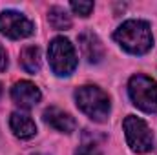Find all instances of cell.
Segmentation results:
<instances>
[{
    "instance_id": "e0dca14e",
    "label": "cell",
    "mask_w": 157,
    "mask_h": 155,
    "mask_svg": "<svg viewBox=\"0 0 157 155\" xmlns=\"http://www.w3.org/2000/svg\"><path fill=\"white\" fill-rule=\"evenodd\" d=\"M37 155H40V153H37Z\"/></svg>"
},
{
    "instance_id": "8992f818",
    "label": "cell",
    "mask_w": 157,
    "mask_h": 155,
    "mask_svg": "<svg viewBox=\"0 0 157 155\" xmlns=\"http://www.w3.org/2000/svg\"><path fill=\"white\" fill-rule=\"evenodd\" d=\"M33 31H35L33 22L22 13L13 11V9H6L0 13V33L6 35L7 39H26L33 35Z\"/></svg>"
},
{
    "instance_id": "4fadbf2b",
    "label": "cell",
    "mask_w": 157,
    "mask_h": 155,
    "mask_svg": "<svg viewBox=\"0 0 157 155\" xmlns=\"http://www.w3.org/2000/svg\"><path fill=\"white\" fill-rule=\"evenodd\" d=\"M70 7L73 9V13H77L80 17H90L93 7H95V4L93 2H71Z\"/></svg>"
},
{
    "instance_id": "ba28073f",
    "label": "cell",
    "mask_w": 157,
    "mask_h": 155,
    "mask_svg": "<svg viewBox=\"0 0 157 155\" xmlns=\"http://www.w3.org/2000/svg\"><path fill=\"white\" fill-rule=\"evenodd\" d=\"M78 46H80V51L84 55V59L90 62V64H97L102 60L104 57V47H102V42L99 40V37L91 31H84L78 35Z\"/></svg>"
},
{
    "instance_id": "52a82bcc",
    "label": "cell",
    "mask_w": 157,
    "mask_h": 155,
    "mask_svg": "<svg viewBox=\"0 0 157 155\" xmlns=\"http://www.w3.org/2000/svg\"><path fill=\"white\" fill-rule=\"evenodd\" d=\"M40 89L29 80H20L13 86L11 89V99L15 100V104H18L24 110L33 108L35 104L40 102Z\"/></svg>"
},
{
    "instance_id": "9c48e42d",
    "label": "cell",
    "mask_w": 157,
    "mask_h": 155,
    "mask_svg": "<svg viewBox=\"0 0 157 155\" xmlns=\"http://www.w3.org/2000/svg\"><path fill=\"white\" fill-rule=\"evenodd\" d=\"M44 122L60 133H71L77 128V122L73 117L60 108H55V106H51L44 112Z\"/></svg>"
},
{
    "instance_id": "2e32d148",
    "label": "cell",
    "mask_w": 157,
    "mask_h": 155,
    "mask_svg": "<svg viewBox=\"0 0 157 155\" xmlns=\"http://www.w3.org/2000/svg\"><path fill=\"white\" fill-rule=\"evenodd\" d=\"M0 93H2V84H0Z\"/></svg>"
},
{
    "instance_id": "5b68a950",
    "label": "cell",
    "mask_w": 157,
    "mask_h": 155,
    "mask_svg": "<svg viewBox=\"0 0 157 155\" xmlns=\"http://www.w3.org/2000/svg\"><path fill=\"white\" fill-rule=\"evenodd\" d=\"M122 128H124L126 142L135 153H146L154 148V133L150 131L148 124L141 117L128 115L122 122Z\"/></svg>"
},
{
    "instance_id": "8fae6325",
    "label": "cell",
    "mask_w": 157,
    "mask_h": 155,
    "mask_svg": "<svg viewBox=\"0 0 157 155\" xmlns=\"http://www.w3.org/2000/svg\"><path fill=\"white\" fill-rule=\"evenodd\" d=\"M20 64L22 68L29 73V75H35L40 71V64H42V59H40V49L37 46H28L22 49L20 53Z\"/></svg>"
},
{
    "instance_id": "5bb4252c",
    "label": "cell",
    "mask_w": 157,
    "mask_h": 155,
    "mask_svg": "<svg viewBox=\"0 0 157 155\" xmlns=\"http://www.w3.org/2000/svg\"><path fill=\"white\" fill-rule=\"evenodd\" d=\"M75 155H102L99 152V148L95 146V144H82V146H78Z\"/></svg>"
},
{
    "instance_id": "277c9868",
    "label": "cell",
    "mask_w": 157,
    "mask_h": 155,
    "mask_svg": "<svg viewBox=\"0 0 157 155\" xmlns=\"http://www.w3.org/2000/svg\"><path fill=\"white\" fill-rule=\"evenodd\" d=\"M132 102L144 113H157V82L148 75L137 73L128 82Z\"/></svg>"
},
{
    "instance_id": "7a4b0ae2",
    "label": "cell",
    "mask_w": 157,
    "mask_h": 155,
    "mask_svg": "<svg viewBox=\"0 0 157 155\" xmlns=\"http://www.w3.org/2000/svg\"><path fill=\"white\" fill-rule=\"evenodd\" d=\"M75 102L78 110L95 122H104L112 110L108 93L97 86H80L75 91Z\"/></svg>"
},
{
    "instance_id": "7c38bea8",
    "label": "cell",
    "mask_w": 157,
    "mask_h": 155,
    "mask_svg": "<svg viewBox=\"0 0 157 155\" xmlns=\"http://www.w3.org/2000/svg\"><path fill=\"white\" fill-rule=\"evenodd\" d=\"M49 24L55 29H70L71 28V17L68 15V11L64 7L53 6L49 9Z\"/></svg>"
},
{
    "instance_id": "9a60e30c",
    "label": "cell",
    "mask_w": 157,
    "mask_h": 155,
    "mask_svg": "<svg viewBox=\"0 0 157 155\" xmlns=\"http://www.w3.org/2000/svg\"><path fill=\"white\" fill-rule=\"evenodd\" d=\"M6 68H7V53L0 44V71H4Z\"/></svg>"
},
{
    "instance_id": "30bf717a",
    "label": "cell",
    "mask_w": 157,
    "mask_h": 155,
    "mask_svg": "<svg viewBox=\"0 0 157 155\" xmlns=\"http://www.w3.org/2000/svg\"><path fill=\"white\" fill-rule=\"evenodd\" d=\"M9 128L18 139H31L37 133V124L28 113L15 112L9 117Z\"/></svg>"
},
{
    "instance_id": "3957f363",
    "label": "cell",
    "mask_w": 157,
    "mask_h": 155,
    "mask_svg": "<svg viewBox=\"0 0 157 155\" xmlns=\"http://www.w3.org/2000/svg\"><path fill=\"white\" fill-rule=\"evenodd\" d=\"M48 59L49 66L55 75L59 77H68L75 71L77 68V53L73 44L64 37H55L49 42L48 47Z\"/></svg>"
},
{
    "instance_id": "6da1fadb",
    "label": "cell",
    "mask_w": 157,
    "mask_h": 155,
    "mask_svg": "<svg viewBox=\"0 0 157 155\" xmlns=\"http://www.w3.org/2000/svg\"><path fill=\"white\" fill-rule=\"evenodd\" d=\"M113 40L132 55H144L152 49L154 37L150 24L144 20H126L113 33Z\"/></svg>"
}]
</instances>
